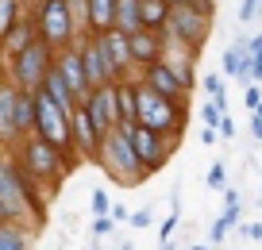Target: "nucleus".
Segmentation results:
<instances>
[{"label":"nucleus","instance_id":"nucleus-32","mask_svg":"<svg viewBox=\"0 0 262 250\" xmlns=\"http://www.w3.org/2000/svg\"><path fill=\"white\" fill-rule=\"evenodd\" d=\"M208 185L212 189H228V181H224V162H216L212 173H208Z\"/></svg>","mask_w":262,"mask_h":250},{"label":"nucleus","instance_id":"nucleus-39","mask_svg":"<svg viewBox=\"0 0 262 250\" xmlns=\"http://www.w3.org/2000/svg\"><path fill=\"white\" fill-rule=\"evenodd\" d=\"M254 8H258V0H247L243 12H239V24H243V19H251V16H254Z\"/></svg>","mask_w":262,"mask_h":250},{"label":"nucleus","instance_id":"nucleus-4","mask_svg":"<svg viewBox=\"0 0 262 250\" xmlns=\"http://www.w3.org/2000/svg\"><path fill=\"white\" fill-rule=\"evenodd\" d=\"M35 123H39L42 139H47V143H54L58 150L74 143V131H70V112H66L62 104H54V97H50L47 89H35Z\"/></svg>","mask_w":262,"mask_h":250},{"label":"nucleus","instance_id":"nucleus-41","mask_svg":"<svg viewBox=\"0 0 262 250\" xmlns=\"http://www.w3.org/2000/svg\"><path fill=\"white\" fill-rule=\"evenodd\" d=\"M220 135L231 139V135H235V123H231V120H220Z\"/></svg>","mask_w":262,"mask_h":250},{"label":"nucleus","instance_id":"nucleus-36","mask_svg":"<svg viewBox=\"0 0 262 250\" xmlns=\"http://www.w3.org/2000/svg\"><path fill=\"white\" fill-rule=\"evenodd\" d=\"M93 231H97V235L112 231V219H108V216H97V223H93Z\"/></svg>","mask_w":262,"mask_h":250},{"label":"nucleus","instance_id":"nucleus-8","mask_svg":"<svg viewBox=\"0 0 262 250\" xmlns=\"http://www.w3.org/2000/svg\"><path fill=\"white\" fill-rule=\"evenodd\" d=\"M47 47L42 42H27V47H19V58H16V77L24 89H39L42 77H47Z\"/></svg>","mask_w":262,"mask_h":250},{"label":"nucleus","instance_id":"nucleus-25","mask_svg":"<svg viewBox=\"0 0 262 250\" xmlns=\"http://www.w3.org/2000/svg\"><path fill=\"white\" fill-rule=\"evenodd\" d=\"M251 81H262V35L251 39Z\"/></svg>","mask_w":262,"mask_h":250},{"label":"nucleus","instance_id":"nucleus-38","mask_svg":"<svg viewBox=\"0 0 262 250\" xmlns=\"http://www.w3.org/2000/svg\"><path fill=\"white\" fill-rule=\"evenodd\" d=\"M216 139H220V127H208V123H205V135H201V143H208V146H212Z\"/></svg>","mask_w":262,"mask_h":250},{"label":"nucleus","instance_id":"nucleus-23","mask_svg":"<svg viewBox=\"0 0 262 250\" xmlns=\"http://www.w3.org/2000/svg\"><path fill=\"white\" fill-rule=\"evenodd\" d=\"M31 123H35V97H19L16 100V131L31 127Z\"/></svg>","mask_w":262,"mask_h":250},{"label":"nucleus","instance_id":"nucleus-20","mask_svg":"<svg viewBox=\"0 0 262 250\" xmlns=\"http://www.w3.org/2000/svg\"><path fill=\"white\" fill-rule=\"evenodd\" d=\"M89 27L97 35L116 27V0H89Z\"/></svg>","mask_w":262,"mask_h":250},{"label":"nucleus","instance_id":"nucleus-28","mask_svg":"<svg viewBox=\"0 0 262 250\" xmlns=\"http://www.w3.org/2000/svg\"><path fill=\"white\" fill-rule=\"evenodd\" d=\"M224 204H228V208H224V219L235 223V219H239V196H235V189H224Z\"/></svg>","mask_w":262,"mask_h":250},{"label":"nucleus","instance_id":"nucleus-26","mask_svg":"<svg viewBox=\"0 0 262 250\" xmlns=\"http://www.w3.org/2000/svg\"><path fill=\"white\" fill-rule=\"evenodd\" d=\"M12 24H16V0H0V35H8Z\"/></svg>","mask_w":262,"mask_h":250},{"label":"nucleus","instance_id":"nucleus-45","mask_svg":"<svg viewBox=\"0 0 262 250\" xmlns=\"http://www.w3.org/2000/svg\"><path fill=\"white\" fill-rule=\"evenodd\" d=\"M123 250H127V246H123Z\"/></svg>","mask_w":262,"mask_h":250},{"label":"nucleus","instance_id":"nucleus-29","mask_svg":"<svg viewBox=\"0 0 262 250\" xmlns=\"http://www.w3.org/2000/svg\"><path fill=\"white\" fill-rule=\"evenodd\" d=\"M239 62H243V54H239V42L224 54V73H231V77H239Z\"/></svg>","mask_w":262,"mask_h":250},{"label":"nucleus","instance_id":"nucleus-42","mask_svg":"<svg viewBox=\"0 0 262 250\" xmlns=\"http://www.w3.org/2000/svg\"><path fill=\"white\" fill-rule=\"evenodd\" d=\"M262 104V97H258V89H251V93H247V108H258Z\"/></svg>","mask_w":262,"mask_h":250},{"label":"nucleus","instance_id":"nucleus-18","mask_svg":"<svg viewBox=\"0 0 262 250\" xmlns=\"http://www.w3.org/2000/svg\"><path fill=\"white\" fill-rule=\"evenodd\" d=\"M116 85V116H120L123 127H131V123L139 120V108H135V85H127V81H112Z\"/></svg>","mask_w":262,"mask_h":250},{"label":"nucleus","instance_id":"nucleus-22","mask_svg":"<svg viewBox=\"0 0 262 250\" xmlns=\"http://www.w3.org/2000/svg\"><path fill=\"white\" fill-rule=\"evenodd\" d=\"M16 93L12 89H0V135H8L16 131Z\"/></svg>","mask_w":262,"mask_h":250},{"label":"nucleus","instance_id":"nucleus-11","mask_svg":"<svg viewBox=\"0 0 262 250\" xmlns=\"http://www.w3.org/2000/svg\"><path fill=\"white\" fill-rule=\"evenodd\" d=\"M70 131H74V143L81 146L89 158H100V131L93 127L89 112H85V104H77L74 112H70Z\"/></svg>","mask_w":262,"mask_h":250},{"label":"nucleus","instance_id":"nucleus-3","mask_svg":"<svg viewBox=\"0 0 262 250\" xmlns=\"http://www.w3.org/2000/svg\"><path fill=\"white\" fill-rule=\"evenodd\" d=\"M208 16H212V8H201V4H173L170 8V31H173V39L178 42H185L189 50H201L205 47V39H208Z\"/></svg>","mask_w":262,"mask_h":250},{"label":"nucleus","instance_id":"nucleus-15","mask_svg":"<svg viewBox=\"0 0 262 250\" xmlns=\"http://www.w3.org/2000/svg\"><path fill=\"white\" fill-rule=\"evenodd\" d=\"M24 208H27V200H24L19 177L8 170V166H0V216H19Z\"/></svg>","mask_w":262,"mask_h":250},{"label":"nucleus","instance_id":"nucleus-17","mask_svg":"<svg viewBox=\"0 0 262 250\" xmlns=\"http://www.w3.org/2000/svg\"><path fill=\"white\" fill-rule=\"evenodd\" d=\"M42 89L50 93V97H54V104H62L66 112H74L77 108V97H74V89H70V85H66V77H62V70H47V77H42Z\"/></svg>","mask_w":262,"mask_h":250},{"label":"nucleus","instance_id":"nucleus-24","mask_svg":"<svg viewBox=\"0 0 262 250\" xmlns=\"http://www.w3.org/2000/svg\"><path fill=\"white\" fill-rule=\"evenodd\" d=\"M0 250H27V235L16 227H0Z\"/></svg>","mask_w":262,"mask_h":250},{"label":"nucleus","instance_id":"nucleus-21","mask_svg":"<svg viewBox=\"0 0 262 250\" xmlns=\"http://www.w3.org/2000/svg\"><path fill=\"white\" fill-rule=\"evenodd\" d=\"M116 27H120V31H127V35L143 27L139 0H116Z\"/></svg>","mask_w":262,"mask_h":250},{"label":"nucleus","instance_id":"nucleus-13","mask_svg":"<svg viewBox=\"0 0 262 250\" xmlns=\"http://www.w3.org/2000/svg\"><path fill=\"white\" fill-rule=\"evenodd\" d=\"M127 42H131V62L150 65V62H158V58H162V31L139 27V31L127 35Z\"/></svg>","mask_w":262,"mask_h":250},{"label":"nucleus","instance_id":"nucleus-33","mask_svg":"<svg viewBox=\"0 0 262 250\" xmlns=\"http://www.w3.org/2000/svg\"><path fill=\"white\" fill-rule=\"evenodd\" d=\"M108 208H112V204H108V193H104V189H97V193H93V212H97V216H104Z\"/></svg>","mask_w":262,"mask_h":250},{"label":"nucleus","instance_id":"nucleus-19","mask_svg":"<svg viewBox=\"0 0 262 250\" xmlns=\"http://www.w3.org/2000/svg\"><path fill=\"white\" fill-rule=\"evenodd\" d=\"M139 16H143V27L166 31V24H170V4H166V0H139Z\"/></svg>","mask_w":262,"mask_h":250},{"label":"nucleus","instance_id":"nucleus-31","mask_svg":"<svg viewBox=\"0 0 262 250\" xmlns=\"http://www.w3.org/2000/svg\"><path fill=\"white\" fill-rule=\"evenodd\" d=\"M66 4H70L74 19H85V24H89V0H66Z\"/></svg>","mask_w":262,"mask_h":250},{"label":"nucleus","instance_id":"nucleus-9","mask_svg":"<svg viewBox=\"0 0 262 250\" xmlns=\"http://www.w3.org/2000/svg\"><path fill=\"white\" fill-rule=\"evenodd\" d=\"M97 42H100V54H104L108 77H120V73L131 65V42H127V31H120V27H108V31L97 35Z\"/></svg>","mask_w":262,"mask_h":250},{"label":"nucleus","instance_id":"nucleus-7","mask_svg":"<svg viewBox=\"0 0 262 250\" xmlns=\"http://www.w3.org/2000/svg\"><path fill=\"white\" fill-rule=\"evenodd\" d=\"M85 104V112H89V120H93V127L104 135L112 123H120V116H116V85L112 81H104V85H97V89L89 93V97L81 100Z\"/></svg>","mask_w":262,"mask_h":250},{"label":"nucleus","instance_id":"nucleus-34","mask_svg":"<svg viewBox=\"0 0 262 250\" xmlns=\"http://www.w3.org/2000/svg\"><path fill=\"white\" fill-rule=\"evenodd\" d=\"M127 219H131V227H147V223H150V212H147V208H139V212H131Z\"/></svg>","mask_w":262,"mask_h":250},{"label":"nucleus","instance_id":"nucleus-12","mask_svg":"<svg viewBox=\"0 0 262 250\" xmlns=\"http://www.w3.org/2000/svg\"><path fill=\"white\" fill-rule=\"evenodd\" d=\"M58 70H62L66 85H70V89H74L77 104H81V100H85V97H89V93H93L89 77H85V62H81V50H66V54L58 58Z\"/></svg>","mask_w":262,"mask_h":250},{"label":"nucleus","instance_id":"nucleus-5","mask_svg":"<svg viewBox=\"0 0 262 250\" xmlns=\"http://www.w3.org/2000/svg\"><path fill=\"white\" fill-rule=\"evenodd\" d=\"M127 135H131V146H135V154H139L147 177L162 170L166 158H170V150H173V143L166 139V131H155V127H147V123H131Z\"/></svg>","mask_w":262,"mask_h":250},{"label":"nucleus","instance_id":"nucleus-30","mask_svg":"<svg viewBox=\"0 0 262 250\" xmlns=\"http://www.w3.org/2000/svg\"><path fill=\"white\" fill-rule=\"evenodd\" d=\"M205 89H208V97H216L224 104V85H220V77H216V73H208L205 77Z\"/></svg>","mask_w":262,"mask_h":250},{"label":"nucleus","instance_id":"nucleus-10","mask_svg":"<svg viewBox=\"0 0 262 250\" xmlns=\"http://www.w3.org/2000/svg\"><path fill=\"white\" fill-rule=\"evenodd\" d=\"M143 70H147V85L155 93H162V97H170V100H185V81L178 77V70H173L170 62H162V58H158V62H150V65H143Z\"/></svg>","mask_w":262,"mask_h":250},{"label":"nucleus","instance_id":"nucleus-16","mask_svg":"<svg viewBox=\"0 0 262 250\" xmlns=\"http://www.w3.org/2000/svg\"><path fill=\"white\" fill-rule=\"evenodd\" d=\"M81 62H85V77H89L93 89L104 85V81H112V77H108V65H104V54H100V42L97 39L81 47Z\"/></svg>","mask_w":262,"mask_h":250},{"label":"nucleus","instance_id":"nucleus-14","mask_svg":"<svg viewBox=\"0 0 262 250\" xmlns=\"http://www.w3.org/2000/svg\"><path fill=\"white\" fill-rule=\"evenodd\" d=\"M27 166H31L35 177H58V146L47 143V139H35L27 143Z\"/></svg>","mask_w":262,"mask_h":250},{"label":"nucleus","instance_id":"nucleus-2","mask_svg":"<svg viewBox=\"0 0 262 250\" xmlns=\"http://www.w3.org/2000/svg\"><path fill=\"white\" fill-rule=\"evenodd\" d=\"M135 108H139V120L135 123H147V127L155 131H178L181 135V123H185V116H181V100H170L162 97V93H155L143 81V85H135Z\"/></svg>","mask_w":262,"mask_h":250},{"label":"nucleus","instance_id":"nucleus-44","mask_svg":"<svg viewBox=\"0 0 262 250\" xmlns=\"http://www.w3.org/2000/svg\"><path fill=\"white\" fill-rule=\"evenodd\" d=\"M193 250H208V246H193Z\"/></svg>","mask_w":262,"mask_h":250},{"label":"nucleus","instance_id":"nucleus-37","mask_svg":"<svg viewBox=\"0 0 262 250\" xmlns=\"http://www.w3.org/2000/svg\"><path fill=\"white\" fill-rule=\"evenodd\" d=\"M239 231H243V235H247V239H254V242H258V239H262V223H251V227H239Z\"/></svg>","mask_w":262,"mask_h":250},{"label":"nucleus","instance_id":"nucleus-27","mask_svg":"<svg viewBox=\"0 0 262 250\" xmlns=\"http://www.w3.org/2000/svg\"><path fill=\"white\" fill-rule=\"evenodd\" d=\"M201 116H205V123H208V127H220V120H224V104L212 97V100L205 104V112H201Z\"/></svg>","mask_w":262,"mask_h":250},{"label":"nucleus","instance_id":"nucleus-43","mask_svg":"<svg viewBox=\"0 0 262 250\" xmlns=\"http://www.w3.org/2000/svg\"><path fill=\"white\" fill-rule=\"evenodd\" d=\"M254 139L262 143V120H258V116H254Z\"/></svg>","mask_w":262,"mask_h":250},{"label":"nucleus","instance_id":"nucleus-1","mask_svg":"<svg viewBox=\"0 0 262 250\" xmlns=\"http://www.w3.org/2000/svg\"><path fill=\"white\" fill-rule=\"evenodd\" d=\"M100 162H104L108 177L127 185V189H135L147 177V170H143V162H139V154H135V146H131V135H127L123 123H112V127L100 135Z\"/></svg>","mask_w":262,"mask_h":250},{"label":"nucleus","instance_id":"nucleus-35","mask_svg":"<svg viewBox=\"0 0 262 250\" xmlns=\"http://www.w3.org/2000/svg\"><path fill=\"white\" fill-rule=\"evenodd\" d=\"M228 227H231L228 219H216V223H212V242H220V239H224V231H228Z\"/></svg>","mask_w":262,"mask_h":250},{"label":"nucleus","instance_id":"nucleus-40","mask_svg":"<svg viewBox=\"0 0 262 250\" xmlns=\"http://www.w3.org/2000/svg\"><path fill=\"white\" fill-rule=\"evenodd\" d=\"M166 4H170V8L173 4H201V8H212V0H166Z\"/></svg>","mask_w":262,"mask_h":250},{"label":"nucleus","instance_id":"nucleus-6","mask_svg":"<svg viewBox=\"0 0 262 250\" xmlns=\"http://www.w3.org/2000/svg\"><path fill=\"white\" fill-rule=\"evenodd\" d=\"M74 24H77V19H74V12H70L66 0H47V4H42L39 27H42V39H47V42H70Z\"/></svg>","mask_w":262,"mask_h":250}]
</instances>
